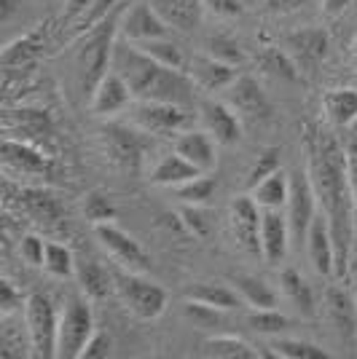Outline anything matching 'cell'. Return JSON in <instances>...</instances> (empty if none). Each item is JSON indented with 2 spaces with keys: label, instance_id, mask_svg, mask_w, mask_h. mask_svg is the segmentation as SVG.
Here are the masks:
<instances>
[{
  "label": "cell",
  "instance_id": "6da1fadb",
  "mask_svg": "<svg viewBox=\"0 0 357 359\" xmlns=\"http://www.w3.org/2000/svg\"><path fill=\"white\" fill-rule=\"evenodd\" d=\"M304 150H306V177L312 182L317 207L330 225L336 247V279L349 273L355 257V196L349 182V161L344 142L330 135L320 123L304 126Z\"/></svg>",
  "mask_w": 357,
  "mask_h": 359
},
{
  "label": "cell",
  "instance_id": "7a4b0ae2",
  "mask_svg": "<svg viewBox=\"0 0 357 359\" xmlns=\"http://www.w3.org/2000/svg\"><path fill=\"white\" fill-rule=\"evenodd\" d=\"M110 70L129 83L137 102H178L194 107V81L186 70L167 67L132 41H116Z\"/></svg>",
  "mask_w": 357,
  "mask_h": 359
},
{
  "label": "cell",
  "instance_id": "3957f363",
  "mask_svg": "<svg viewBox=\"0 0 357 359\" xmlns=\"http://www.w3.org/2000/svg\"><path fill=\"white\" fill-rule=\"evenodd\" d=\"M116 25H119V8L103 16L78 43V73H81V89L91 94L97 83L110 73L113 62V48H116Z\"/></svg>",
  "mask_w": 357,
  "mask_h": 359
},
{
  "label": "cell",
  "instance_id": "277c9868",
  "mask_svg": "<svg viewBox=\"0 0 357 359\" xmlns=\"http://www.w3.org/2000/svg\"><path fill=\"white\" fill-rule=\"evenodd\" d=\"M113 279H116V295L124 303V309L137 319L148 322V319H156L167 311V303H169L167 290L145 279L143 271L119 269L113 271Z\"/></svg>",
  "mask_w": 357,
  "mask_h": 359
},
{
  "label": "cell",
  "instance_id": "5b68a950",
  "mask_svg": "<svg viewBox=\"0 0 357 359\" xmlns=\"http://www.w3.org/2000/svg\"><path fill=\"white\" fill-rule=\"evenodd\" d=\"M145 129L126 126V123H105L100 129V145L108 161L124 172H140L148 156L150 140Z\"/></svg>",
  "mask_w": 357,
  "mask_h": 359
},
{
  "label": "cell",
  "instance_id": "8992f818",
  "mask_svg": "<svg viewBox=\"0 0 357 359\" xmlns=\"http://www.w3.org/2000/svg\"><path fill=\"white\" fill-rule=\"evenodd\" d=\"M3 129L6 137H14L22 142H30L46 153H57V126L48 110L41 107H14L3 113Z\"/></svg>",
  "mask_w": 357,
  "mask_h": 359
},
{
  "label": "cell",
  "instance_id": "52a82bcc",
  "mask_svg": "<svg viewBox=\"0 0 357 359\" xmlns=\"http://www.w3.org/2000/svg\"><path fill=\"white\" fill-rule=\"evenodd\" d=\"M199 113H194L188 105L178 102H137L132 110V123L145 129L148 135L178 137L188 129H194Z\"/></svg>",
  "mask_w": 357,
  "mask_h": 359
},
{
  "label": "cell",
  "instance_id": "ba28073f",
  "mask_svg": "<svg viewBox=\"0 0 357 359\" xmlns=\"http://www.w3.org/2000/svg\"><path fill=\"white\" fill-rule=\"evenodd\" d=\"M25 325L30 332L32 341V357L38 359H51L57 357V341H60V316L54 303L41 295L32 292L25 306Z\"/></svg>",
  "mask_w": 357,
  "mask_h": 359
},
{
  "label": "cell",
  "instance_id": "9c48e42d",
  "mask_svg": "<svg viewBox=\"0 0 357 359\" xmlns=\"http://www.w3.org/2000/svg\"><path fill=\"white\" fill-rule=\"evenodd\" d=\"M94 332V316H91L89 298H70L60 316V341H57V357L60 359H81V351Z\"/></svg>",
  "mask_w": 357,
  "mask_h": 359
},
{
  "label": "cell",
  "instance_id": "30bf717a",
  "mask_svg": "<svg viewBox=\"0 0 357 359\" xmlns=\"http://www.w3.org/2000/svg\"><path fill=\"white\" fill-rule=\"evenodd\" d=\"M3 198H6V210H14L25 217H30L38 225H57L62 220V207L54 198L51 191L44 188H30V185H3Z\"/></svg>",
  "mask_w": 357,
  "mask_h": 359
},
{
  "label": "cell",
  "instance_id": "8fae6325",
  "mask_svg": "<svg viewBox=\"0 0 357 359\" xmlns=\"http://www.w3.org/2000/svg\"><path fill=\"white\" fill-rule=\"evenodd\" d=\"M0 161L8 172H14L19 177H51L57 166L51 153L35 148L30 142L14 140V137H3Z\"/></svg>",
  "mask_w": 357,
  "mask_h": 359
},
{
  "label": "cell",
  "instance_id": "7c38bea8",
  "mask_svg": "<svg viewBox=\"0 0 357 359\" xmlns=\"http://www.w3.org/2000/svg\"><path fill=\"white\" fill-rule=\"evenodd\" d=\"M261 215L264 210L258 207L253 196H237L228 207V225H231V233L234 241L253 257H264L261 250Z\"/></svg>",
  "mask_w": 357,
  "mask_h": 359
},
{
  "label": "cell",
  "instance_id": "4fadbf2b",
  "mask_svg": "<svg viewBox=\"0 0 357 359\" xmlns=\"http://www.w3.org/2000/svg\"><path fill=\"white\" fill-rule=\"evenodd\" d=\"M317 196H314V188L309 177H306V169L304 172H296L290 177V198H287V225H290V236L293 241H306V233L312 228V220L317 217Z\"/></svg>",
  "mask_w": 357,
  "mask_h": 359
},
{
  "label": "cell",
  "instance_id": "5bb4252c",
  "mask_svg": "<svg viewBox=\"0 0 357 359\" xmlns=\"http://www.w3.org/2000/svg\"><path fill=\"white\" fill-rule=\"evenodd\" d=\"M94 233H97V241L108 250V255L119 263L121 269H129V271L148 269L150 257L145 255V250H143L126 231H121L113 220H110V223L94 225Z\"/></svg>",
  "mask_w": 357,
  "mask_h": 359
},
{
  "label": "cell",
  "instance_id": "9a60e30c",
  "mask_svg": "<svg viewBox=\"0 0 357 359\" xmlns=\"http://www.w3.org/2000/svg\"><path fill=\"white\" fill-rule=\"evenodd\" d=\"M226 102L245 121H266L271 116V102H268L266 91L261 89V83L253 75H239L226 89Z\"/></svg>",
  "mask_w": 357,
  "mask_h": 359
},
{
  "label": "cell",
  "instance_id": "2e32d148",
  "mask_svg": "<svg viewBox=\"0 0 357 359\" xmlns=\"http://www.w3.org/2000/svg\"><path fill=\"white\" fill-rule=\"evenodd\" d=\"M121 35L132 43H143V41H153V38H164L169 32V25L164 22L159 11L148 3H137L132 6L124 19H121Z\"/></svg>",
  "mask_w": 357,
  "mask_h": 359
},
{
  "label": "cell",
  "instance_id": "e0dca14e",
  "mask_svg": "<svg viewBox=\"0 0 357 359\" xmlns=\"http://www.w3.org/2000/svg\"><path fill=\"white\" fill-rule=\"evenodd\" d=\"M199 121L218 145H234L242 137V116L228 102H205L199 107Z\"/></svg>",
  "mask_w": 357,
  "mask_h": 359
},
{
  "label": "cell",
  "instance_id": "ac0fdd59",
  "mask_svg": "<svg viewBox=\"0 0 357 359\" xmlns=\"http://www.w3.org/2000/svg\"><path fill=\"white\" fill-rule=\"evenodd\" d=\"M186 73L191 75V81H194L199 89H207V91H226L237 81L234 65L218 60L212 54H194L191 62L186 65Z\"/></svg>",
  "mask_w": 357,
  "mask_h": 359
},
{
  "label": "cell",
  "instance_id": "d6986e66",
  "mask_svg": "<svg viewBox=\"0 0 357 359\" xmlns=\"http://www.w3.org/2000/svg\"><path fill=\"white\" fill-rule=\"evenodd\" d=\"M285 46H287L290 57L296 60L298 70H301V73H312L314 67L325 60L327 35H325V30H320V27H304V30L287 35Z\"/></svg>",
  "mask_w": 357,
  "mask_h": 359
},
{
  "label": "cell",
  "instance_id": "ffe728a7",
  "mask_svg": "<svg viewBox=\"0 0 357 359\" xmlns=\"http://www.w3.org/2000/svg\"><path fill=\"white\" fill-rule=\"evenodd\" d=\"M306 252H309L312 269L320 276H336V247H333L330 225H327L323 212H317V217L312 220V228L306 233Z\"/></svg>",
  "mask_w": 357,
  "mask_h": 359
},
{
  "label": "cell",
  "instance_id": "44dd1931",
  "mask_svg": "<svg viewBox=\"0 0 357 359\" xmlns=\"http://www.w3.org/2000/svg\"><path fill=\"white\" fill-rule=\"evenodd\" d=\"M290 225H287V215L280 210H264L261 215V250H264V260L277 266L283 263L287 255V244H290Z\"/></svg>",
  "mask_w": 357,
  "mask_h": 359
},
{
  "label": "cell",
  "instance_id": "7402d4cb",
  "mask_svg": "<svg viewBox=\"0 0 357 359\" xmlns=\"http://www.w3.org/2000/svg\"><path fill=\"white\" fill-rule=\"evenodd\" d=\"M175 150L202 172H212L218 164V142L207 129H188L175 137Z\"/></svg>",
  "mask_w": 357,
  "mask_h": 359
},
{
  "label": "cell",
  "instance_id": "603a6c76",
  "mask_svg": "<svg viewBox=\"0 0 357 359\" xmlns=\"http://www.w3.org/2000/svg\"><path fill=\"white\" fill-rule=\"evenodd\" d=\"M132 100L134 94L129 89V83L116 70H110L97 83V89L91 91V113L94 116H113V113H121L124 107H129Z\"/></svg>",
  "mask_w": 357,
  "mask_h": 359
},
{
  "label": "cell",
  "instance_id": "cb8c5ba5",
  "mask_svg": "<svg viewBox=\"0 0 357 359\" xmlns=\"http://www.w3.org/2000/svg\"><path fill=\"white\" fill-rule=\"evenodd\" d=\"M150 6L159 11L169 30L194 32L205 16V0H150Z\"/></svg>",
  "mask_w": 357,
  "mask_h": 359
},
{
  "label": "cell",
  "instance_id": "d4e9b609",
  "mask_svg": "<svg viewBox=\"0 0 357 359\" xmlns=\"http://www.w3.org/2000/svg\"><path fill=\"white\" fill-rule=\"evenodd\" d=\"M325 309L327 316L333 322V327L339 330L344 341H355L357 338V306L344 290L330 287L325 292Z\"/></svg>",
  "mask_w": 357,
  "mask_h": 359
},
{
  "label": "cell",
  "instance_id": "484cf974",
  "mask_svg": "<svg viewBox=\"0 0 357 359\" xmlns=\"http://www.w3.org/2000/svg\"><path fill=\"white\" fill-rule=\"evenodd\" d=\"M75 279L81 292L89 300H105L110 292H116V279L113 273L97 260H84L75 266Z\"/></svg>",
  "mask_w": 357,
  "mask_h": 359
},
{
  "label": "cell",
  "instance_id": "4316f807",
  "mask_svg": "<svg viewBox=\"0 0 357 359\" xmlns=\"http://www.w3.org/2000/svg\"><path fill=\"white\" fill-rule=\"evenodd\" d=\"M323 110L325 118L339 126V129H349L352 123H357V89H330L323 94Z\"/></svg>",
  "mask_w": 357,
  "mask_h": 359
},
{
  "label": "cell",
  "instance_id": "83f0119b",
  "mask_svg": "<svg viewBox=\"0 0 357 359\" xmlns=\"http://www.w3.org/2000/svg\"><path fill=\"white\" fill-rule=\"evenodd\" d=\"M202 175V169H196L191 161H186L183 156H180L178 150L175 153H169V156H164L159 164L153 166V172H150V182L153 185H164V188H178L183 182H188V180H194Z\"/></svg>",
  "mask_w": 357,
  "mask_h": 359
},
{
  "label": "cell",
  "instance_id": "f1b7e54d",
  "mask_svg": "<svg viewBox=\"0 0 357 359\" xmlns=\"http://www.w3.org/2000/svg\"><path fill=\"white\" fill-rule=\"evenodd\" d=\"M202 357L215 359H258L268 357L266 351H258L255 346L242 341L237 335H212L202 344Z\"/></svg>",
  "mask_w": 357,
  "mask_h": 359
},
{
  "label": "cell",
  "instance_id": "f546056e",
  "mask_svg": "<svg viewBox=\"0 0 357 359\" xmlns=\"http://www.w3.org/2000/svg\"><path fill=\"white\" fill-rule=\"evenodd\" d=\"M250 309H277V292L253 273H231L228 279Z\"/></svg>",
  "mask_w": 357,
  "mask_h": 359
},
{
  "label": "cell",
  "instance_id": "4dcf8cb0",
  "mask_svg": "<svg viewBox=\"0 0 357 359\" xmlns=\"http://www.w3.org/2000/svg\"><path fill=\"white\" fill-rule=\"evenodd\" d=\"M250 196L258 201L261 210H283V207H287V198H290V177L283 169H277L274 175L261 180L250 191Z\"/></svg>",
  "mask_w": 357,
  "mask_h": 359
},
{
  "label": "cell",
  "instance_id": "1f68e13d",
  "mask_svg": "<svg viewBox=\"0 0 357 359\" xmlns=\"http://www.w3.org/2000/svg\"><path fill=\"white\" fill-rule=\"evenodd\" d=\"M186 298L207 303V306L221 309V311H234V309H239V303H245L234 287L221 285V282H199L186 292Z\"/></svg>",
  "mask_w": 357,
  "mask_h": 359
},
{
  "label": "cell",
  "instance_id": "d6a6232c",
  "mask_svg": "<svg viewBox=\"0 0 357 359\" xmlns=\"http://www.w3.org/2000/svg\"><path fill=\"white\" fill-rule=\"evenodd\" d=\"M46 46V35L44 30H32L27 35H22V38H16L11 43L3 48V65L6 67H16V65H27V62L38 60L41 57V51H44Z\"/></svg>",
  "mask_w": 357,
  "mask_h": 359
},
{
  "label": "cell",
  "instance_id": "836d02e7",
  "mask_svg": "<svg viewBox=\"0 0 357 359\" xmlns=\"http://www.w3.org/2000/svg\"><path fill=\"white\" fill-rule=\"evenodd\" d=\"M280 287H283V292L287 295V300L296 306L301 314L314 316L312 287H309V282H306L296 269H285L283 273H280Z\"/></svg>",
  "mask_w": 357,
  "mask_h": 359
},
{
  "label": "cell",
  "instance_id": "e575fe53",
  "mask_svg": "<svg viewBox=\"0 0 357 359\" xmlns=\"http://www.w3.org/2000/svg\"><path fill=\"white\" fill-rule=\"evenodd\" d=\"M3 327H0V357L3 359H19V357H32V341L27 325L19 330L11 325L14 316H0Z\"/></svg>",
  "mask_w": 357,
  "mask_h": 359
},
{
  "label": "cell",
  "instance_id": "d590c367",
  "mask_svg": "<svg viewBox=\"0 0 357 359\" xmlns=\"http://www.w3.org/2000/svg\"><path fill=\"white\" fill-rule=\"evenodd\" d=\"M268 348L274 357L283 359H330V354L317 344L301 341V338H285V335H274Z\"/></svg>",
  "mask_w": 357,
  "mask_h": 359
},
{
  "label": "cell",
  "instance_id": "8d00e7d4",
  "mask_svg": "<svg viewBox=\"0 0 357 359\" xmlns=\"http://www.w3.org/2000/svg\"><path fill=\"white\" fill-rule=\"evenodd\" d=\"M258 65L266 70V73L277 75V78H285V81H298L301 78V70H298L296 60L290 57L287 48H277V46H266L258 57Z\"/></svg>",
  "mask_w": 357,
  "mask_h": 359
},
{
  "label": "cell",
  "instance_id": "74e56055",
  "mask_svg": "<svg viewBox=\"0 0 357 359\" xmlns=\"http://www.w3.org/2000/svg\"><path fill=\"white\" fill-rule=\"evenodd\" d=\"M215 191H218V180L212 177L209 172H202L199 177L188 180V182H183V185L175 188L178 198H183L186 204H196V207L207 204L209 198L215 196Z\"/></svg>",
  "mask_w": 357,
  "mask_h": 359
},
{
  "label": "cell",
  "instance_id": "f35d334b",
  "mask_svg": "<svg viewBox=\"0 0 357 359\" xmlns=\"http://www.w3.org/2000/svg\"><path fill=\"white\" fill-rule=\"evenodd\" d=\"M143 51H148L153 60H159L162 65L167 67H175V70H186V57H183V48L178 43H172V41H167V35L164 38H153V41H143V43H137Z\"/></svg>",
  "mask_w": 357,
  "mask_h": 359
},
{
  "label": "cell",
  "instance_id": "ab89813d",
  "mask_svg": "<svg viewBox=\"0 0 357 359\" xmlns=\"http://www.w3.org/2000/svg\"><path fill=\"white\" fill-rule=\"evenodd\" d=\"M247 322H250V327L255 332H261V335H283L285 330H290V319L285 314H280L277 309H253L250 316H247Z\"/></svg>",
  "mask_w": 357,
  "mask_h": 359
},
{
  "label": "cell",
  "instance_id": "60d3db41",
  "mask_svg": "<svg viewBox=\"0 0 357 359\" xmlns=\"http://www.w3.org/2000/svg\"><path fill=\"white\" fill-rule=\"evenodd\" d=\"M44 269L51 273V276H60V279H67L75 273V260L73 252L65 247V244H57V241H46V260Z\"/></svg>",
  "mask_w": 357,
  "mask_h": 359
},
{
  "label": "cell",
  "instance_id": "b9f144b4",
  "mask_svg": "<svg viewBox=\"0 0 357 359\" xmlns=\"http://www.w3.org/2000/svg\"><path fill=\"white\" fill-rule=\"evenodd\" d=\"M280 148H264L258 153V158L253 161L250 166V172H247V180H245V188L247 191H253L255 185L261 182V180H266L268 175H274L277 169H280Z\"/></svg>",
  "mask_w": 357,
  "mask_h": 359
},
{
  "label": "cell",
  "instance_id": "7bdbcfd3",
  "mask_svg": "<svg viewBox=\"0 0 357 359\" xmlns=\"http://www.w3.org/2000/svg\"><path fill=\"white\" fill-rule=\"evenodd\" d=\"M84 215L91 225L100 223H110L116 217V210L110 204V198L103 194V191H91V194L84 196Z\"/></svg>",
  "mask_w": 357,
  "mask_h": 359
},
{
  "label": "cell",
  "instance_id": "ee69618b",
  "mask_svg": "<svg viewBox=\"0 0 357 359\" xmlns=\"http://www.w3.org/2000/svg\"><path fill=\"white\" fill-rule=\"evenodd\" d=\"M27 306V298L16 290V285L11 279H0V316L22 314Z\"/></svg>",
  "mask_w": 357,
  "mask_h": 359
},
{
  "label": "cell",
  "instance_id": "f6af8a7d",
  "mask_svg": "<svg viewBox=\"0 0 357 359\" xmlns=\"http://www.w3.org/2000/svg\"><path fill=\"white\" fill-rule=\"evenodd\" d=\"M19 255H22V260L32 266V269H41L46 260V241L38 236V233H25L22 239H19Z\"/></svg>",
  "mask_w": 357,
  "mask_h": 359
},
{
  "label": "cell",
  "instance_id": "bcb514c9",
  "mask_svg": "<svg viewBox=\"0 0 357 359\" xmlns=\"http://www.w3.org/2000/svg\"><path fill=\"white\" fill-rule=\"evenodd\" d=\"M346 161H349V182H352V196H355V255H357V126H349V135L344 140Z\"/></svg>",
  "mask_w": 357,
  "mask_h": 359
},
{
  "label": "cell",
  "instance_id": "7dc6e473",
  "mask_svg": "<svg viewBox=\"0 0 357 359\" xmlns=\"http://www.w3.org/2000/svg\"><path fill=\"white\" fill-rule=\"evenodd\" d=\"M110 354H113V338L103 330H94L81 351V359H108Z\"/></svg>",
  "mask_w": 357,
  "mask_h": 359
},
{
  "label": "cell",
  "instance_id": "c3c4849f",
  "mask_svg": "<svg viewBox=\"0 0 357 359\" xmlns=\"http://www.w3.org/2000/svg\"><path fill=\"white\" fill-rule=\"evenodd\" d=\"M209 54H212V57H218V60L228 62V65L242 62L239 43H234L231 38H212V41H209Z\"/></svg>",
  "mask_w": 357,
  "mask_h": 359
},
{
  "label": "cell",
  "instance_id": "681fc988",
  "mask_svg": "<svg viewBox=\"0 0 357 359\" xmlns=\"http://www.w3.org/2000/svg\"><path fill=\"white\" fill-rule=\"evenodd\" d=\"M180 215H183V225H186V228H188L194 236H199V239H205V236H207L209 225H207L205 215H202V210H199L196 204H188V207L180 212Z\"/></svg>",
  "mask_w": 357,
  "mask_h": 359
},
{
  "label": "cell",
  "instance_id": "f907efd6",
  "mask_svg": "<svg viewBox=\"0 0 357 359\" xmlns=\"http://www.w3.org/2000/svg\"><path fill=\"white\" fill-rule=\"evenodd\" d=\"M205 6L215 16H239L245 11V3L242 0H205Z\"/></svg>",
  "mask_w": 357,
  "mask_h": 359
},
{
  "label": "cell",
  "instance_id": "816d5d0a",
  "mask_svg": "<svg viewBox=\"0 0 357 359\" xmlns=\"http://www.w3.org/2000/svg\"><path fill=\"white\" fill-rule=\"evenodd\" d=\"M264 3L271 14H290V11L304 8V6H312L314 0H264Z\"/></svg>",
  "mask_w": 357,
  "mask_h": 359
},
{
  "label": "cell",
  "instance_id": "f5cc1de1",
  "mask_svg": "<svg viewBox=\"0 0 357 359\" xmlns=\"http://www.w3.org/2000/svg\"><path fill=\"white\" fill-rule=\"evenodd\" d=\"M349 3H352V0H323V11H325L327 16H336V14H342Z\"/></svg>",
  "mask_w": 357,
  "mask_h": 359
},
{
  "label": "cell",
  "instance_id": "db71d44e",
  "mask_svg": "<svg viewBox=\"0 0 357 359\" xmlns=\"http://www.w3.org/2000/svg\"><path fill=\"white\" fill-rule=\"evenodd\" d=\"M16 6H19V0H0V19L8 22V19L14 16Z\"/></svg>",
  "mask_w": 357,
  "mask_h": 359
},
{
  "label": "cell",
  "instance_id": "11a10c76",
  "mask_svg": "<svg viewBox=\"0 0 357 359\" xmlns=\"http://www.w3.org/2000/svg\"><path fill=\"white\" fill-rule=\"evenodd\" d=\"M355 65H357V43H355Z\"/></svg>",
  "mask_w": 357,
  "mask_h": 359
},
{
  "label": "cell",
  "instance_id": "9f6ffc18",
  "mask_svg": "<svg viewBox=\"0 0 357 359\" xmlns=\"http://www.w3.org/2000/svg\"><path fill=\"white\" fill-rule=\"evenodd\" d=\"M242 3H247V0H242Z\"/></svg>",
  "mask_w": 357,
  "mask_h": 359
}]
</instances>
